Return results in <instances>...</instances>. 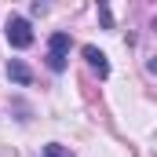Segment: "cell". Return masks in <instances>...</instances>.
<instances>
[{
    "instance_id": "obj_1",
    "label": "cell",
    "mask_w": 157,
    "mask_h": 157,
    "mask_svg": "<svg viewBox=\"0 0 157 157\" xmlns=\"http://www.w3.org/2000/svg\"><path fill=\"white\" fill-rule=\"evenodd\" d=\"M70 48H73V40H70V33H51V40H48V70L51 73H62L66 70V59H70Z\"/></svg>"
},
{
    "instance_id": "obj_2",
    "label": "cell",
    "mask_w": 157,
    "mask_h": 157,
    "mask_svg": "<svg viewBox=\"0 0 157 157\" xmlns=\"http://www.w3.org/2000/svg\"><path fill=\"white\" fill-rule=\"evenodd\" d=\"M4 33H7V44L18 48V51L33 44V26H29V18H22V15H11L7 26H4Z\"/></svg>"
},
{
    "instance_id": "obj_3",
    "label": "cell",
    "mask_w": 157,
    "mask_h": 157,
    "mask_svg": "<svg viewBox=\"0 0 157 157\" xmlns=\"http://www.w3.org/2000/svg\"><path fill=\"white\" fill-rule=\"evenodd\" d=\"M80 55H84V62H88V66H91V70H95L102 80L110 77V59H106V55H102L95 44H84V48H80Z\"/></svg>"
},
{
    "instance_id": "obj_4",
    "label": "cell",
    "mask_w": 157,
    "mask_h": 157,
    "mask_svg": "<svg viewBox=\"0 0 157 157\" xmlns=\"http://www.w3.org/2000/svg\"><path fill=\"white\" fill-rule=\"evenodd\" d=\"M7 77L15 80V84H22V88H29V84H33V70H29L22 59H11V62H7Z\"/></svg>"
},
{
    "instance_id": "obj_5",
    "label": "cell",
    "mask_w": 157,
    "mask_h": 157,
    "mask_svg": "<svg viewBox=\"0 0 157 157\" xmlns=\"http://www.w3.org/2000/svg\"><path fill=\"white\" fill-rule=\"evenodd\" d=\"M40 157H73V150L62 146V143H48V146L40 150Z\"/></svg>"
},
{
    "instance_id": "obj_6",
    "label": "cell",
    "mask_w": 157,
    "mask_h": 157,
    "mask_svg": "<svg viewBox=\"0 0 157 157\" xmlns=\"http://www.w3.org/2000/svg\"><path fill=\"white\" fill-rule=\"evenodd\" d=\"M99 18H102V26H113V15H110L106 4H99Z\"/></svg>"
},
{
    "instance_id": "obj_7",
    "label": "cell",
    "mask_w": 157,
    "mask_h": 157,
    "mask_svg": "<svg viewBox=\"0 0 157 157\" xmlns=\"http://www.w3.org/2000/svg\"><path fill=\"white\" fill-rule=\"evenodd\" d=\"M146 70H150V73H157V59H150V62H146Z\"/></svg>"
},
{
    "instance_id": "obj_8",
    "label": "cell",
    "mask_w": 157,
    "mask_h": 157,
    "mask_svg": "<svg viewBox=\"0 0 157 157\" xmlns=\"http://www.w3.org/2000/svg\"><path fill=\"white\" fill-rule=\"evenodd\" d=\"M154 29H157V18H154Z\"/></svg>"
}]
</instances>
